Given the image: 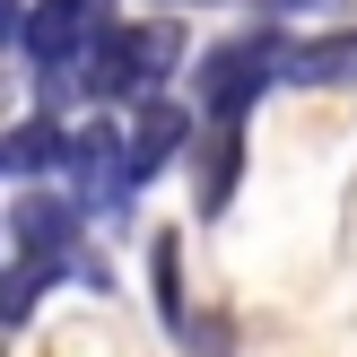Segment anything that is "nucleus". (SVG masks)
I'll return each instance as SVG.
<instances>
[{"label": "nucleus", "instance_id": "6e6552de", "mask_svg": "<svg viewBox=\"0 0 357 357\" xmlns=\"http://www.w3.org/2000/svg\"><path fill=\"white\" fill-rule=\"evenodd\" d=\"M52 279H87V288H105V271H87V253L79 261H61V253H17L9 271H0V331L35 323V305H44Z\"/></svg>", "mask_w": 357, "mask_h": 357}, {"label": "nucleus", "instance_id": "9d476101", "mask_svg": "<svg viewBox=\"0 0 357 357\" xmlns=\"http://www.w3.org/2000/svg\"><path fill=\"white\" fill-rule=\"evenodd\" d=\"M0 166H9V174H61V166H70V131H61V114H26L9 139H0Z\"/></svg>", "mask_w": 357, "mask_h": 357}, {"label": "nucleus", "instance_id": "9b49d317", "mask_svg": "<svg viewBox=\"0 0 357 357\" xmlns=\"http://www.w3.org/2000/svg\"><path fill=\"white\" fill-rule=\"evenodd\" d=\"M149 288H157V314H166V331H174V323H183V244H174V236L149 244Z\"/></svg>", "mask_w": 357, "mask_h": 357}, {"label": "nucleus", "instance_id": "423d86ee", "mask_svg": "<svg viewBox=\"0 0 357 357\" xmlns=\"http://www.w3.org/2000/svg\"><path fill=\"white\" fill-rule=\"evenodd\" d=\"M79 227H87V209L70 201V192H17L9 201V244L17 253H61V261H79Z\"/></svg>", "mask_w": 357, "mask_h": 357}, {"label": "nucleus", "instance_id": "7ed1b4c3", "mask_svg": "<svg viewBox=\"0 0 357 357\" xmlns=\"http://www.w3.org/2000/svg\"><path fill=\"white\" fill-rule=\"evenodd\" d=\"M70 201L87 209V218H131L139 201V174H131V149H122V122L87 114L79 131H70Z\"/></svg>", "mask_w": 357, "mask_h": 357}, {"label": "nucleus", "instance_id": "20e7f679", "mask_svg": "<svg viewBox=\"0 0 357 357\" xmlns=\"http://www.w3.org/2000/svg\"><path fill=\"white\" fill-rule=\"evenodd\" d=\"M114 0H26V17H17V44H26V70L35 79H70V61H79L87 44H96L105 26H114Z\"/></svg>", "mask_w": 357, "mask_h": 357}, {"label": "nucleus", "instance_id": "4468645a", "mask_svg": "<svg viewBox=\"0 0 357 357\" xmlns=\"http://www.w3.org/2000/svg\"><path fill=\"white\" fill-rule=\"evenodd\" d=\"M157 9H192V0H157Z\"/></svg>", "mask_w": 357, "mask_h": 357}, {"label": "nucleus", "instance_id": "1a4fd4ad", "mask_svg": "<svg viewBox=\"0 0 357 357\" xmlns=\"http://www.w3.org/2000/svg\"><path fill=\"white\" fill-rule=\"evenodd\" d=\"M279 87H357V26L288 44V79H279Z\"/></svg>", "mask_w": 357, "mask_h": 357}, {"label": "nucleus", "instance_id": "0eeeda50", "mask_svg": "<svg viewBox=\"0 0 357 357\" xmlns=\"http://www.w3.org/2000/svg\"><path fill=\"white\" fill-rule=\"evenodd\" d=\"M236 183H244V122H201L192 131V201H201V218H227Z\"/></svg>", "mask_w": 357, "mask_h": 357}, {"label": "nucleus", "instance_id": "39448f33", "mask_svg": "<svg viewBox=\"0 0 357 357\" xmlns=\"http://www.w3.org/2000/svg\"><path fill=\"white\" fill-rule=\"evenodd\" d=\"M192 131H201V114H192V105H174V96H139V114L122 122V149H131V174H139V192H149L157 174H166L174 157L192 149Z\"/></svg>", "mask_w": 357, "mask_h": 357}, {"label": "nucleus", "instance_id": "2eb2a0df", "mask_svg": "<svg viewBox=\"0 0 357 357\" xmlns=\"http://www.w3.org/2000/svg\"><path fill=\"white\" fill-rule=\"evenodd\" d=\"M0 174H9V166H0Z\"/></svg>", "mask_w": 357, "mask_h": 357}, {"label": "nucleus", "instance_id": "ddd939ff", "mask_svg": "<svg viewBox=\"0 0 357 357\" xmlns=\"http://www.w3.org/2000/svg\"><path fill=\"white\" fill-rule=\"evenodd\" d=\"M261 17H296V9H323V0H253Z\"/></svg>", "mask_w": 357, "mask_h": 357}, {"label": "nucleus", "instance_id": "f03ea898", "mask_svg": "<svg viewBox=\"0 0 357 357\" xmlns=\"http://www.w3.org/2000/svg\"><path fill=\"white\" fill-rule=\"evenodd\" d=\"M279 79H288V35L279 26L218 35V44L201 52V122H244Z\"/></svg>", "mask_w": 357, "mask_h": 357}, {"label": "nucleus", "instance_id": "f8f14e48", "mask_svg": "<svg viewBox=\"0 0 357 357\" xmlns=\"http://www.w3.org/2000/svg\"><path fill=\"white\" fill-rule=\"evenodd\" d=\"M17 17H26V0H0V52L17 44Z\"/></svg>", "mask_w": 357, "mask_h": 357}, {"label": "nucleus", "instance_id": "f257e3e1", "mask_svg": "<svg viewBox=\"0 0 357 357\" xmlns=\"http://www.w3.org/2000/svg\"><path fill=\"white\" fill-rule=\"evenodd\" d=\"M183 26H174V9L157 17H114V26L96 35V44L70 61V79H52L44 96H79V105H139V96H166V79L183 70Z\"/></svg>", "mask_w": 357, "mask_h": 357}]
</instances>
